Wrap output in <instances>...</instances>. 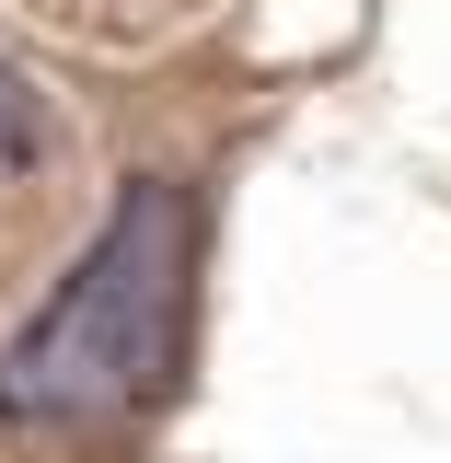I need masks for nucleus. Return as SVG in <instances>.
I'll return each instance as SVG.
<instances>
[{
  "mask_svg": "<svg viewBox=\"0 0 451 463\" xmlns=\"http://www.w3.org/2000/svg\"><path fill=\"white\" fill-rule=\"evenodd\" d=\"M35 163V105H23V81L0 70V174H23Z\"/></svg>",
  "mask_w": 451,
  "mask_h": 463,
  "instance_id": "obj_2",
  "label": "nucleus"
},
{
  "mask_svg": "<svg viewBox=\"0 0 451 463\" xmlns=\"http://www.w3.org/2000/svg\"><path fill=\"white\" fill-rule=\"evenodd\" d=\"M185 185L174 174H127L116 221L93 255L58 279V301L0 347V417H116V405L163 394L174 371V313H185Z\"/></svg>",
  "mask_w": 451,
  "mask_h": 463,
  "instance_id": "obj_1",
  "label": "nucleus"
}]
</instances>
